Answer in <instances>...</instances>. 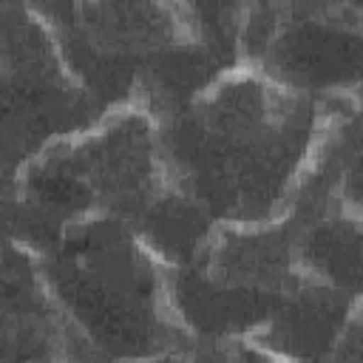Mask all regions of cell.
<instances>
[{
  "label": "cell",
  "instance_id": "cell-1",
  "mask_svg": "<svg viewBox=\"0 0 363 363\" xmlns=\"http://www.w3.org/2000/svg\"><path fill=\"white\" fill-rule=\"evenodd\" d=\"M332 102L235 65L156 116L173 182L218 221L278 218L315 150Z\"/></svg>",
  "mask_w": 363,
  "mask_h": 363
},
{
  "label": "cell",
  "instance_id": "cell-2",
  "mask_svg": "<svg viewBox=\"0 0 363 363\" xmlns=\"http://www.w3.org/2000/svg\"><path fill=\"white\" fill-rule=\"evenodd\" d=\"M85 213L122 218L167 267L182 264L216 224L173 182L156 116L145 108L108 111L3 182L6 238L31 250Z\"/></svg>",
  "mask_w": 363,
  "mask_h": 363
},
{
  "label": "cell",
  "instance_id": "cell-3",
  "mask_svg": "<svg viewBox=\"0 0 363 363\" xmlns=\"http://www.w3.org/2000/svg\"><path fill=\"white\" fill-rule=\"evenodd\" d=\"M31 252L91 360H193L196 343L170 303L167 264L122 218L77 216Z\"/></svg>",
  "mask_w": 363,
  "mask_h": 363
},
{
  "label": "cell",
  "instance_id": "cell-4",
  "mask_svg": "<svg viewBox=\"0 0 363 363\" xmlns=\"http://www.w3.org/2000/svg\"><path fill=\"white\" fill-rule=\"evenodd\" d=\"M54 34L105 111L162 116L230 71L184 0H71Z\"/></svg>",
  "mask_w": 363,
  "mask_h": 363
},
{
  "label": "cell",
  "instance_id": "cell-5",
  "mask_svg": "<svg viewBox=\"0 0 363 363\" xmlns=\"http://www.w3.org/2000/svg\"><path fill=\"white\" fill-rule=\"evenodd\" d=\"M295 272L284 218L218 221L176 267H167L170 303L196 354L261 329L281 306Z\"/></svg>",
  "mask_w": 363,
  "mask_h": 363
},
{
  "label": "cell",
  "instance_id": "cell-6",
  "mask_svg": "<svg viewBox=\"0 0 363 363\" xmlns=\"http://www.w3.org/2000/svg\"><path fill=\"white\" fill-rule=\"evenodd\" d=\"M0 105L3 182L48 145L108 113L68 62L54 28L23 3H0Z\"/></svg>",
  "mask_w": 363,
  "mask_h": 363
},
{
  "label": "cell",
  "instance_id": "cell-7",
  "mask_svg": "<svg viewBox=\"0 0 363 363\" xmlns=\"http://www.w3.org/2000/svg\"><path fill=\"white\" fill-rule=\"evenodd\" d=\"M332 105H363V9L354 0H267L247 62Z\"/></svg>",
  "mask_w": 363,
  "mask_h": 363
},
{
  "label": "cell",
  "instance_id": "cell-8",
  "mask_svg": "<svg viewBox=\"0 0 363 363\" xmlns=\"http://www.w3.org/2000/svg\"><path fill=\"white\" fill-rule=\"evenodd\" d=\"M91 360L51 295L37 255L6 238L0 272V363Z\"/></svg>",
  "mask_w": 363,
  "mask_h": 363
},
{
  "label": "cell",
  "instance_id": "cell-9",
  "mask_svg": "<svg viewBox=\"0 0 363 363\" xmlns=\"http://www.w3.org/2000/svg\"><path fill=\"white\" fill-rule=\"evenodd\" d=\"M281 218L295 264L363 301V216L332 193L295 190Z\"/></svg>",
  "mask_w": 363,
  "mask_h": 363
},
{
  "label": "cell",
  "instance_id": "cell-10",
  "mask_svg": "<svg viewBox=\"0 0 363 363\" xmlns=\"http://www.w3.org/2000/svg\"><path fill=\"white\" fill-rule=\"evenodd\" d=\"M354 303L357 301L343 289L295 264L281 306L247 337L267 354V360H329Z\"/></svg>",
  "mask_w": 363,
  "mask_h": 363
},
{
  "label": "cell",
  "instance_id": "cell-11",
  "mask_svg": "<svg viewBox=\"0 0 363 363\" xmlns=\"http://www.w3.org/2000/svg\"><path fill=\"white\" fill-rule=\"evenodd\" d=\"M295 190L332 193L363 216V105H332Z\"/></svg>",
  "mask_w": 363,
  "mask_h": 363
},
{
  "label": "cell",
  "instance_id": "cell-12",
  "mask_svg": "<svg viewBox=\"0 0 363 363\" xmlns=\"http://www.w3.org/2000/svg\"><path fill=\"white\" fill-rule=\"evenodd\" d=\"M184 3L193 9L210 43L230 68L247 65L252 60L264 28L267 0H184Z\"/></svg>",
  "mask_w": 363,
  "mask_h": 363
},
{
  "label": "cell",
  "instance_id": "cell-13",
  "mask_svg": "<svg viewBox=\"0 0 363 363\" xmlns=\"http://www.w3.org/2000/svg\"><path fill=\"white\" fill-rule=\"evenodd\" d=\"M329 360H363V301L352 306Z\"/></svg>",
  "mask_w": 363,
  "mask_h": 363
},
{
  "label": "cell",
  "instance_id": "cell-14",
  "mask_svg": "<svg viewBox=\"0 0 363 363\" xmlns=\"http://www.w3.org/2000/svg\"><path fill=\"white\" fill-rule=\"evenodd\" d=\"M0 3H20V0H0Z\"/></svg>",
  "mask_w": 363,
  "mask_h": 363
},
{
  "label": "cell",
  "instance_id": "cell-15",
  "mask_svg": "<svg viewBox=\"0 0 363 363\" xmlns=\"http://www.w3.org/2000/svg\"><path fill=\"white\" fill-rule=\"evenodd\" d=\"M354 3H357V6H360V9H363V0H354Z\"/></svg>",
  "mask_w": 363,
  "mask_h": 363
}]
</instances>
